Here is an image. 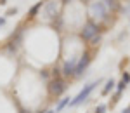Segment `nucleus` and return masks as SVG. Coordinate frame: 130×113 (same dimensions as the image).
I'll return each instance as SVG.
<instances>
[{"label": "nucleus", "instance_id": "nucleus-1", "mask_svg": "<svg viewBox=\"0 0 130 113\" xmlns=\"http://www.w3.org/2000/svg\"><path fill=\"white\" fill-rule=\"evenodd\" d=\"M87 14H89L87 19L97 23L101 28H102V31H106L102 23L108 24L109 23V18L113 16V12L106 7V4L102 0H89V4H87Z\"/></svg>", "mask_w": 130, "mask_h": 113}, {"label": "nucleus", "instance_id": "nucleus-2", "mask_svg": "<svg viewBox=\"0 0 130 113\" xmlns=\"http://www.w3.org/2000/svg\"><path fill=\"white\" fill-rule=\"evenodd\" d=\"M66 91H68V80L66 78H50L49 83H47L49 97L54 101H57V97L62 96Z\"/></svg>", "mask_w": 130, "mask_h": 113}, {"label": "nucleus", "instance_id": "nucleus-3", "mask_svg": "<svg viewBox=\"0 0 130 113\" xmlns=\"http://www.w3.org/2000/svg\"><path fill=\"white\" fill-rule=\"evenodd\" d=\"M97 35H102V28H101L97 23L87 19V21H85V24L82 26V30H80V40L89 44V42L92 40L94 37H97Z\"/></svg>", "mask_w": 130, "mask_h": 113}, {"label": "nucleus", "instance_id": "nucleus-4", "mask_svg": "<svg viewBox=\"0 0 130 113\" xmlns=\"http://www.w3.org/2000/svg\"><path fill=\"white\" fill-rule=\"evenodd\" d=\"M99 83H101V80H97V82H90V83H87V85H83V89H82L80 92H78L75 97H73V99H71L68 106H70V108H75V106H78V104L85 103V101L89 99V96L92 94V91H94Z\"/></svg>", "mask_w": 130, "mask_h": 113}, {"label": "nucleus", "instance_id": "nucleus-5", "mask_svg": "<svg viewBox=\"0 0 130 113\" xmlns=\"http://www.w3.org/2000/svg\"><path fill=\"white\" fill-rule=\"evenodd\" d=\"M92 56H94V51H87V49L80 54L78 63H76V66H75V78H82V77H83L85 70L89 68V64L92 63Z\"/></svg>", "mask_w": 130, "mask_h": 113}, {"label": "nucleus", "instance_id": "nucleus-6", "mask_svg": "<svg viewBox=\"0 0 130 113\" xmlns=\"http://www.w3.org/2000/svg\"><path fill=\"white\" fill-rule=\"evenodd\" d=\"M42 10H43V14H45V18L47 19H54L57 14H61L59 12V4H57V0H50V2H45L43 4V7H42Z\"/></svg>", "mask_w": 130, "mask_h": 113}, {"label": "nucleus", "instance_id": "nucleus-7", "mask_svg": "<svg viewBox=\"0 0 130 113\" xmlns=\"http://www.w3.org/2000/svg\"><path fill=\"white\" fill-rule=\"evenodd\" d=\"M43 4H45L43 0H40V2H37V4H35V5H33V7H31L30 10H28V18H26V19H28V21L35 19V18L38 16V12H40V9L43 7Z\"/></svg>", "mask_w": 130, "mask_h": 113}, {"label": "nucleus", "instance_id": "nucleus-8", "mask_svg": "<svg viewBox=\"0 0 130 113\" xmlns=\"http://www.w3.org/2000/svg\"><path fill=\"white\" fill-rule=\"evenodd\" d=\"M70 101H71V97H62V99H57V104H56V113H61L68 104H70Z\"/></svg>", "mask_w": 130, "mask_h": 113}, {"label": "nucleus", "instance_id": "nucleus-9", "mask_svg": "<svg viewBox=\"0 0 130 113\" xmlns=\"http://www.w3.org/2000/svg\"><path fill=\"white\" fill-rule=\"evenodd\" d=\"M102 2L106 4V7H108L111 12H116V10L121 9V5H120V2H118V0H102Z\"/></svg>", "mask_w": 130, "mask_h": 113}, {"label": "nucleus", "instance_id": "nucleus-10", "mask_svg": "<svg viewBox=\"0 0 130 113\" xmlns=\"http://www.w3.org/2000/svg\"><path fill=\"white\" fill-rule=\"evenodd\" d=\"M115 85H116V83H115V80H113V78L106 80V85H104V89H102V96H108V94L115 89Z\"/></svg>", "mask_w": 130, "mask_h": 113}, {"label": "nucleus", "instance_id": "nucleus-11", "mask_svg": "<svg viewBox=\"0 0 130 113\" xmlns=\"http://www.w3.org/2000/svg\"><path fill=\"white\" fill-rule=\"evenodd\" d=\"M108 111V104H97V106H95V110H94V113H106Z\"/></svg>", "mask_w": 130, "mask_h": 113}, {"label": "nucleus", "instance_id": "nucleus-12", "mask_svg": "<svg viewBox=\"0 0 130 113\" xmlns=\"http://www.w3.org/2000/svg\"><path fill=\"white\" fill-rule=\"evenodd\" d=\"M40 77L43 78V80H49V78H50V72L47 70V68H43V70L40 72Z\"/></svg>", "mask_w": 130, "mask_h": 113}, {"label": "nucleus", "instance_id": "nucleus-13", "mask_svg": "<svg viewBox=\"0 0 130 113\" xmlns=\"http://www.w3.org/2000/svg\"><path fill=\"white\" fill-rule=\"evenodd\" d=\"M125 85H127V83L123 82V80H120V82L116 83V92H123V91H125Z\"/></svg>", "mask_w": 130, "mask_h": 113}, {"label": "nucleus", "instance_id": "nucleus-14", "mask_svg": "<svg viewBox=\"0 0 130 113\" xmlns=\"http://www.w3.org/2000/svg\"><path fill=\"white\" fill-rule=\"evenodd\" d=\"M121 80L128 85V82H130V73L128 72H123V73H121Z\"/></svg>", "mask_w": 130, "mask_h": 113}, {"label": "nucleus", "instance_id": "nucleus-15", "mask_svg": "<svg viewBox=\"0 0 130 113\" xmlns=\"http://www.w3.org/2000/svg\"><path fill=\"white\" fill-rule=\"evenodd\" d=\"M14 14H18V9H16V7H10V9H7V12H5L4 16L7 18V16H14Z\"/></svg>", "mask_w": 130, "mask_h": 113}, {"label": "nucleus", "instance_id": "nucleus-16", "mask_svg": "<svg viewBox=\"0 0 130 113\" xmlns=\"http://www.w3.org/2000/svg\"><path fill=\"white\" fill-rule=\"evenodd\" d=\"M5 21H7V18H5V16H0V28L5 24Z\"/></svg>", "mask_w": 130, "mask_h": 113}, {"label": "nucleus", "instance_id": "nucleus-17", "mask_svg": "<svg viewBox=\"0 0 130 113\" xmlns=\"http://www.w3.org/2000/svg\"><path fill=\"white\" fill-rule=\"evenodd\" d=\"M59 2H61V5H68V4H71L73 0H59Z\"/></svg>", "mask_w": 130, "mask_h": 113}, {"label": "nucleus", "instance_id": "nucleus-18", "mask_svg": "<svg viewBox=\"0 0 130 113\" xmlns=\"http://www.w3.org/2000/svg\"><path fill=\"white\" fill-rule=\"evenodd\" d=\"M121 113H130V106H127V108H123V111Z\"/></svg>", "mask_w": 130, "mask_h": 113}, {"label": "nucleus", "instance_id": "nucleus-19", "mask_svg": "<svg viewBox=\"0 0 130 113\" xmlns=\"http://www.w3.org/2000/svg\"><path fill=\"white\" fill-rule=\"evenodd\" d=\"M43 113H56V110H45Z\"/></svg>", "mask_w": 130, "mask_h": 113}, {"label": "nucleus", "instance_id": "nucleus-20", "mask_svg": "<svg viewBox=\"0 0 130 113\" xmlns=\"http://www.w3.org/2000/svg\"><path fill=\"white\" fill-rule=\"evenodd\" d=\"M7 4V0H0V5H5Z\"/></svg>", "mask_w": 130, "mask_h": 113}]
</instances>
